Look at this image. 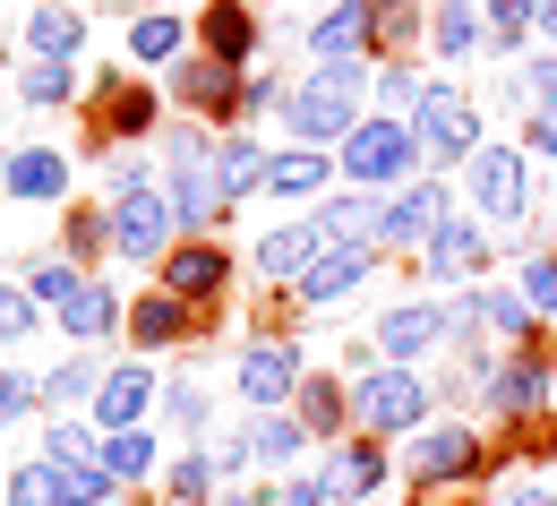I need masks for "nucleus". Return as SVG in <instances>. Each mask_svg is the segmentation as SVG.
Here are the masks:
<instances>
[{
  "mask_svg": "<svg viewBox=\"0 0 557 506\" xmlns=\"http://www.w3.org/2000/svg\"><path fill=\"white\" fill-rule=\"evenodd\" d=\"M369 86H377V61H318L300 86H283V121H292V146H344L360 121H369Z\"/></svg>",
  "mask_w": 557,
  "mask_h": 506,
  "instance_id": "f257e3e1",
  "label": "nucleus"
},
{
  "mask_svg": "<svg viewBox=\"0 0 557 506\" xmlns=\"http://www.w3.org/2000/svg\"><path fill=\"white\" fill-rule=\"evenodd\" d=\"M335 181H351L360 198H395V189H412L420 181V146L404 121H386V112H369L344 146H335Z\"/></svg>",
  "mask_w": 557,
  "mask_h": 506,
  "instance_id": "f03ea898",
  "label": "nucleus"
},
{
  "mask_svg": "<svg viewBox=\"0 0 557 506\" xmlns=\"http://www.w3.org/2000/svg\"><path fill=\"white\" fill-rule=\"evenodd\" d=\"M429 404H437V386L420 378V369H360L351 378V430L360 437H412L429 430Z\"/></svg>",
  "mask_w": 557,
  "mask_h": 506,
  "instance_id": "7ed1b4c3",
  "label": "nucleus"
},
{
  "mask_svg": "<svg viewBox=\"0 0 557 506\" xmlns=\"http://www.w3.org/2000/svg\"><path fill=\"white\" fill-rule=\"evenodd\" d=\"M172 232H181V223H172V198L146 181L138 163H121V172H112V258L154 267V258H172V249H181Z\"/></svg>",
  "mask_w": 557,
  "mask_h": 506,
  "instance_id": "20e7f679",
  "label": "nucleus"
},
{
  "mask_svg": "<svg viewBox=\"0 0 557 506\" xmlns=\"http://www.w3.org/2000/svg\"><path fill=\"white\" fill-rule=\"evenodd\" d=\"M404 472H412L420 490H455V481L497 472V455H488V437L472 421H429V430L404 437Z\"/></svg>",
  "mask_w": 557,
  "mask_h": 506,
  "instance_id": "39448f33",
  "label": "nucleus"
},
{
  "mask_svg": "<svg viewBox=\"0 0 557 506\" xmlns=\"http://www.w3.org/2000/svg\"><path fill=\"white\" fill-rule=\"evenodd\" d=\"M404 129H412V146H420V163H429V172H446V163H472V155H481V112H472V95H463V86H429V95H420V112L412 121H404Z\"/></svg>",
  "mask_w": 557,
  "mask_h": 506,
  "instance_id": "423d86ee",
  "label": "nucleus"
},
{
  "mask_svg": "<svg viewBox=\"0 0 557 506\" xmlns=\"http://www.w3.org/2000/svg\"><path fill=\"white\" fill-rule=\"evenodd\" d=\"M463 172H472V215H481L488 232H497V223L515 232V223L532 215V155H523V146H481Z\"/></svg>",
  "mask_w": 557,
  "mask_h": 506,
  "instance_id": "0eeeda50",
  "label": "nucleus"
},
{
  "mask_svg": "<svg viewBox=\"0 0 557 506\" xmlns=\"http://www.w3.org/2000/svg\"><path fill=\"white\" fill-rule=\"evenodd\" d=\"M300 378H309V361H300L292 335H258V344H240V361H232V386H240L249 412H292Z\"/></svg>",
  "mask_w": 557,
  "mask_h": 506,
  "instance_id": "6e6552de",
  "label": "nucleus"
},
{
  "mask_svg": "<svg viewBox=\"0 0 557 506\" xmlns=\"http://www.w3.org/2000/svg\"><path fill=\"white\" fill-rule=\"evenodd\" d=\"M549 395H557V361H549V344H523V353L488 361L481 404L497 412V421H532V412H549Z\"/></svg>",
  "mask_w": 557,
  "mask_h": 506,
  "instance_id": "1a4fd4ad",
  "label": "nucleus"
},
{
  "mask_svg": "<svg viewBox=\"0 0 557 506\" xmlns=\"http://www.w3.org/2000/svg\"><path fill=\"white\" fill-rule=\"evenodd\" d=\"M488 223L481 215H446L437 223V240L420 249V284H429V300L437 292H455V284H488Z\"/></svg>",
  "mask_w": 557,
  "mask_h": 506,
  "instance_id": "9d476101",
  "label": "nucleus"
},
{
  "mask_svg": "<svg viewBox=\"0 0 557 506\" xmlns=\"http://www.w3.org/2000/svg\"><path fill=\"white\" fill-rule=\"evenodd\" d=\"M455 215V189L429 172V181H412V189H395V198H377V249H429L437 240V223Z\"/></svg>",
  "mask_w": 557,
  "mask_h": 506,
  "instance_id": "9b49d317",
  "label": "nucleus"
},
{
  "mask_svg": "<svg viewBox=\"0 0 557 506\" xmlns=\"http://www.w3.org/2000/svg\"><path fill=\"white\" fill-rule=\"evenodd\" d=\"M455 344V309L446 300H395L386 318H377V353L395 369H420V361H437Z\"/></svg>",
  "mask_w": 557,
  "mask_h": 506,
  "instance_id": "f8f14e48",
  "label": "nucleus"
},
{
  "mask_svg": "<svg viewBox=\"0 0 557 506\" xmlns=\"http://www.w3.org/2000/svg\"><path fill=\"white\" fill-rule=\"evenodd\" d=\"M455 326L463 335H497L506 353H523V344H541V318H532V300L515 284H472L455 300Z\"/></svg>",
  "mask_w": 557,
  "mask_h": 506,
  "instance_id": "ddd939ff",
  "label": "nucleus"
},
{
  "mask_svg": "<svg viewBox=\"0 0 557 506\" xmlns=\"http://www.w3.org/2000/svg\"><path fill=\"white\" fill-rule=\"evenodd\" d=\"M386 481H395V455H386L377 437H360V430H351L344 446L318 464V490H326V506H369Z\"/></svg>",
  "mask_w": 557,
  "mask_h": 506,
  "instance_id": "4468645a",
  "label": "nucleus"
},
{
  "mask_svg": "<svg viewBox=\"0 0 557 506\" xmlns=\"http://www.w3.org/2000/svg\"><path fill=\"white\" fill-rule=\"evenodd\" d=\"M172 95H181V112H207L214 138L223 129H240V70H223V61H181V77H172Z\"/></svg>",
  "mask_w": 557,
  "mask_h": 506,
  "instance_id": "2eb2a0df",
  "label": "nucleus"
},
{
  "mask_svg": "<svg viewBox=\"0 0 557 506\" xmlns=\"http://www.w3.org/2000/svg\"><path fill=\"white\" fill-rule=\"evenodd\" d=\"M309 52L318 61H377V0H335L309 26Z\"/></svg>",
  "mask_w": 557,
  "mask_h": 506,
  "instance_id": "dca6fc26",
  "label": "nucleus"
},
{
  "mask_svg": "<svg viewBox=\"0 0 557 506\" xmlns=\"http://www.w3.org/2000/svg\"><path fill=\"white\" fill-rule=\"evenodd\" d=\"M163 292L189 300V309H198V300H223V292H232V258H223L214 240H181V249L163 258Z\"/></svg>",
  "mask_w": 557,
  "mask_h": 506,
  "instance_id": "f3484780",
  "label": "nucleus"
},
{
  "mask_svg": "<svg viewBox=\"0 0 557 506\" xmlns=\"http://www.w3.org/2000/svg\"><path fill=\"white\" fill-rule=\"evenodd\" d=\"M249 249H258L249 267H258L267 284H300V275H309V267L326 258V240H318V223H309V215L275 223V232H267V240H249Z\"/></svg>",
  "mask_w": 557,
  "mask_h": 506,
  "instance_id": "a211bd4d",
  "label": "nucleus"
},
{
  "mask_svg": "<svg viewBox=\"0 0 557 506\" xmlns=\"http://www.w3.org/2000/svg\"><path fill=\"white\" fill-rule=\"evenodd\" d=\"M326 181H335V155H318V146H283V155H267V181H258V189H267L275 207H309Z\"/></svg>",
  "mask_w": 557,
  "mask_h": 506,
  "instance_id": "6ab92c4d",
  "label": "nucleus"
},
{
  "mask_svg": "<svg viewBox=\"0 0 557 506\" xmlns=\"http://www.w3.org/2000/svg\"><path fill=\"white\" fill-rule=\"evenodd\" d=\"M198 52L223 61V70H240V61L258 52V9H249V0H207V17H198Z\"/></svg>",
  "mask_w": 557,
  "mask_h": 506,
  "instance_id": "aec40b11",
  "label": "nucleus"
},
{
  "mask_svg": "<svg viewBox=\"0 0 557 506\" xmlns=\"http://www.w3.org/2000/svg\"><path fill=\"white\" fill-rule=\"evenodd\" d=\"M369 275H377V249H326V258H318V267L292 284V300H300V309H326V300L360 292Z\"/></svg>",
  "mask_w": 557,
  "mask_h": 506,
  "instance_id": "412c9836",
  "label": "nucleus"
},
{
  "mask_svg": "<svg viewBox=\"0 0 557 506\" xmlns=\"http://www.w3.org/2000/svg\"><path fill=\"white\" fill-rule=\"evenodd\" d=\"M429 52H437V61H472V52H488L481 0H429Z\"/></svg>",
  "mask_w": 557,
  "mask_h": 506,
  "instance_id": "4be33fe9",
  "label": "nucleus"
},
{
  "mask_svg": "<svg viewBox=\"0 0 557 506\" xmlns=\"http://www.w3.org/2000/svg\"><path fill=\"white\" fill-rule=\"evenodd\" d=\"M318 240L326 249H377V198H360V189H344V198H318Z\"/></svg>",
  "mask_w": 557,
  "mask_h": 506,
  "instance_id": "5701e85b",
  "label": "nucleus"
},
{
  "mask_svg": "<svg viewBox=\"0 0 557 506\" xmlns=\"http://www.w3.org/2000/svg\"><path fill=\"white\" fill-rule=\"evenodd\" d=\"M146 404H163L154 395V369H112L103 378V395H95V421L121 437V430H146Z\"/></svg>",
  "mask_w": 557,
  "mask_h": 506,
  "instance_id": "b1692460",
  "label": "nucleus"
},
{
  "mask_svg": "<svg viewBox=\"0 0 557 506\" xmlns=\"http://www.w3.org/2000/svg\"><path fill=\"white\" fill-rule=\"evenodd\" d=\"M163 198H172V223H181L189 240H207V223L223 215V189H214V163H181Z\"/></svg>",
  "mask_w": 557,
  "mask_h": 506,
  "instance_id": "393cba45",
  "label": "nucleus"
},
{
  "mask_svg": "<svg viewBox=\"0 0 557 506\" xmlns=\"http://www.w3.org/2000/svg\"><path fill=\"white\" fill-rule=\"evenodd\" d=\"M309 446H318V437L300 430V412H258V421H249V455H258L267 472H300Z\"/></svg>",
  "mask_w": 557,
  "mask_h": 506,
  "instance_id": "a878e982",
  "label": "nucleus"
},
{
  "mask_svg": "<svg viewBox=\"0 0 557 506\" xmlns=\"http://www.w3.org/2000/svg\"><path fill=\"white\" fill-rule=\"evenodd\" d=\"M26 52H35V61H61V70H70L77 52H86V17H77L70 0H44V9L26 17Z\"/></svg>",
  "mask_w": 557,
  "mask_h": 506,
  "instance_id": "bb28decb",
  "label": "nucleus"
},
{
  "mask_svg": "<svg viewBox=\"0 0 557 506\" xmlns=\"http://www.w3.org/2000/svg\"><path fill=\"white\" fill-rule=\"evenodd\" d=\"M61 189H70V155H52V146H17V155H9V198L52 207Z\"/></svg>",
  "mask_w": 557,
  "mask_h": 506,
  "instance_id": "cd10ccee",
  "label": "nucleus"
},
{
  "mask_svg": "<svg viewBox=\"0 0 557 506\" xmlns=\"http://www.w3.org/2000/svg\"><path fill=\"white\" fill-rule=\"evenodd\" d=\"M258 181H267V146L249 138V129H223V138H214V189H223V207L249 198Z\"/></svg>",
  "mask_w": 557,
  "mask_h": 506,
  "instance_id": "c85d7f7f",
  "label": "nucleus"
},
{
  "mask_svg": "<svg viewBox=\"0 0 557 506\" xmlns=\"http://www.w3.org/2000/svg\"><path fill=\"white\" fill-rule=\"evenodd\" d=\"M292 412H300V430H309V437H335V430H351V386H344V378H300Z\"/></svg>",
  "mask_w": 557,
  "mask_h": 506,
  "instance_id": "c756f323",
  "label": "nucleus"
},
{
  "mask_svg": "<svg viewBox=\"0 0 557 506\" xmlns=\"http://www.w3.org/2000/svg\"><path fill=\"white\" fill-rule=\"evenodd\" d=\"M198 318H189V300H172V292H146L138 309H129V335H138V353H163V344H181Z\"/></svg>",
  "mask_w": 557,
  "mask_h": 506,
  "instance_id": "7c9ffc66",
  "label": "nucleus"
},
{
  "mask_svg": "<svg viewBox=\"0 0 557 506\" xmlns=\"http://www.w3.org/2000/svg\"><path fill=\"white\" fill-rule=\"evenodd\" d=\"M420 95H429V77L420 61H377V86H369V112H386V121H412Z\"/></svg>",
  "mask_w": 557,
  "mask_h": 506,
  "instance_id": "2f4dec72",
  "label": "nucleus"
},
{
  "mask_svg": "<svg viewBox=\"0 0 557 506\" xmlns=\"http://www.w3.org/2000/svg\"><path fill=\"white\" fill-rule=\"evenodd\" d=\"M506 103H515V112H532V121H541V112H557V52L515 61V70H506Z\"/></svg>",
  "mask_w": 557,
  "mask_h": 506,
  "instance_id": "473e14b6",
  "label": "nucleus"
},
{
  "mask_svg": "<svg viewBox=\"0 0 557 506\" xmlns=\"http://www.w3.org/2000/svg\"><path fill=\"white\" fill-rule=\"evenodd\" d=\"M154 121H163L154 86H103V129L112 138H154Z\"/></svg>",
  "mask_w": 557,
  "mask_h": 506,
  "instance_id": "72a5a7b5",
  "label": "nucleus"
},
{
  "mask_svg": "<svg viewBox=\"0 0 557 506\" xmlns=\"http://www.w3.org/2000/svg\"><path fill=\"white\" fill-rule=\"evenodd\" d=\"M61 326H70V344H103V335L121 326V300H112V284H86L70 309H61Z\"/></svg>",
  "mask_w": 557,
  "mask_h": 506,
  "instance_id": "f704fd0d",
  "label": "nucleus"
},
{
  "mask_svg": "<svg viewBox=\"0 0 557 506\" xmlns=\"http://www.w3.org/2000/svg\"><path fill=\"white\" fill-rule=\"evenodd\" d=\"M181 44H189V26H181V17H163V9H146L138 26H129V61H146V70L181 61Z\"/></svg>",
  "mask_w": 557,
  "mask_h": 506,
  "instance_id": "c9c22d12",
  "label": "nucleus"
},
{
  "mask_svg": "<svg viewBox=\"0 0 557 506\" xmlns=\"http://www.w3.org/2000/svg\"><path fill=\"white\" fill-rule=\"evenodd\" d=\"M154 455H163V446H154L146 430H121V437H103V472H112L121 490H129V481H154Z\"/></svg>",
  "mask_w": 557,
  "mask_h": 506,
  "instance_id": "e433bc0d",
  "label": "nucleus"
},
{
  "mask_svg": "<svg viewBox=\"0 0 557 506\" xmlns=\"http://www.w3.org/2000/svg\"><path fill=\"white\" fill-rule=\"evenodd\" d=\"M214 481H223V472H214V455H207V446H181V455H172V472H163V490H172L181 506L214 498Z\"/></svg>",
  "mask_w": 557,
  "mask_h": 506,
  "instance_id": "4c0bfd02",
  "label": "nucleus"
},
{
  "mask_svg": "<svg viewBox=\"0 0 557 506\" xmlns=\"http://www.w3.org/2000/svg\"><path fill=\"white\" fill-rule=\"evenodd\" d=\"M515 292L532 300V318H549V326H557V249H523V275H515Z\"/></svg>",
  "mask_w": 557,
  "mask_h": 506,
  "instance_id": "58836bf2",
  "label": "nucleus"
},
{
  "mask_svg": "<svg viewBox=\"0 0 557 506\" xmlns=\"http://www.w3.org/2000/svg\"><path fill=\"white\" fill-rule=\"evenodd\" d=\"M9 506H70L61 464H17V472H9Z\"/></svg>",
  "mask_w": 557,
  "mask_h": 506,
  "instance_id": "ea45409f",
  "label": "nucleus"
},
{
  "mask_svg": "<svg viewBox=\"0 0 557 506\" xmlns=\"http://www.w3.org/2000/svg\"><path fill=\"white\" fill-rule=\"evenodd\" d=\"M95 395H103L95 361H61L52 378H44V404H52V412H70V404H95Z\"/></svg>",
  "mask_w": 557,
  "mask_h": 506,
  "instance_id": "a19ab883",
  "label": "nucleus"
},
{
  "mask_svg": "<svg viewBox=\"0 0 557 506\" xmlns=\"http://www.w3.org/2000/svg\"><path fill=\"white\" fill-rule=\"evenodd\" d=\"M26 292H35V300H52V309H70L77 292H86V267H77V258H52V267H35V275H26Z\"/></svg>",
  "mask_w": 557,
  "mask_h": 506,
  "instance_id": "79ce46f5",
  "label": "nucleus"
},
{
  "mask_svg": "<svg viewBox=\"0 0 557 506\" xmlns=\"http://www.w3.org/2000/svg\"><path fill=\"white\" fill-rule=\"evenodd\" d=\"M17 95H26V103H70L77 86H70L61 61H26V70H17Z\"/></svg>",
  "mask_w": 557,
  "mask_h": 506,
  "instance_id": "37998d69",
  "label": "nucleus"
},
{
  "mask_svg": "<svg viewBox=\"0 0 557 506\" xmlns=\"http://www.w3.org/2000/svg\"><path fill=\"white\" fill-rule=\"evenodd\" d=\"M163 412L181 421V430H207V412H214V395L198 386V378H181V386H163Z\"/></svg>",
  "mask_w": 557,
  "mask_h": 506,
  "instance_id": "c03bdc74",
  "label": "nucleus"
},
{
  "mask_svg": "<svg viewBox=\"0 0 557 506\" xmlns=\"http://www.w3.org/2000/svg\"><path fill=\"white\" fill-rule=\"evenodd\" d=\"M35 404H44V378H17V369H9V378H0V430H9V421H26Z\"/></svg>",
  "mask_w": 557,
  "mask_h": 506,
  "instance_id": "a18cd8bd",
  "label": "nucleus"
},
{
  "mask_svg": "<svg viewBox=\"0 0 557 506\" xmlns=\"http://www.w3.org/2000/svg\"><path fill=\"white\" fill-rule=\"evenodd\" d=\"M26 326H35V292H26V284H0V344H17Z\"/></svg>",
  "mask_w": 557,
  "mask_h": 506,
  "instance_id": "49530a36",
  "label": "nucleus"
},
{
  "mask_svg": "<svg viewBox=\"0 0 557 506\" xmlns=\"http://www.w3.org/2000/svg\"><path fill=\"white\" fill-rule=\"evenodd\" d=\"M207 455H214V472H223V481H240V472L258 464V455H249V430H232V437H207Z\"/></svg>",
  "mask_w": 557,
  "mask_h": 506,
  "instance_id": "de8ad7c7",
  "label": "nucleus"
},
{
  "mask_svg": "<svg viewBox=\"0 0 557 506\" xmlns=\"http://www.w3.org/2000/svg\"><path fill=\"white\" fill-rule=\"evenodd\" d=\"M267 103H283V86H275V70H249V77H240V129H249V121H258V112H267Z\"/></svg>",
  "mask_w": 557,
  "mask_h": 506,
  "instance_id": "09e8293b",
  "label": "nucleus"
},
{
  "mask_svg": "<svg viewBox=\"0 0 557 506\" xmlns=\"http://www.w3.org/2000/svg\"><path fill=\"white\" fill-rule=\"evenodd\" d=\"M44 446H52V455H44V464H77V455H103V446H95V437L77 430V421H52V437H44Z\"/></svg>",
  "mask_w": 557,
  "mask_h": 506,
  "instance_id": "8fccbe9b",
  "label": "nucleus"
},
{
  "mask_svg": "<svg viewBox=\"0 0 557 506\" xmlns=\"http://www.w3.org/2000/svg\"><path fill=\"white\" fill-rule=\"evenodd\" d=\"M275 506H326V490H318V472H292L275 490Z\"/></svg>",
  "mask_w": 557,
  "mask_h": 506,
  "instance_id": "3c124183",
  "label": "nucleus"
},
{
  "mask_svg": "<svg viewBox=\"0 0 557 506\" xmlns=\"http://www.w3.org/2000/svg\"><path fill=\"white\" fill-rule=\"evenodd\" d=\"M532 35H541V44L557 52V0H532Z\"/></svg>",
  "mask_w": 557,
  "mask_h": 506,
  "instance_id": "603ef678",
  "label": "nucleus"
},
{
  "mask_svg": "<svg viewBox=\"0 0 557 506\" xmlns=\"http://www.w3.org/2000/svg\"><path fill=\"white\" fill-rule=\"evenodd\" d=\"M497 506H557V490H541V481H523V490H506Z\"/></svg>",
  "mask_w": 557,
  "mask_h": 506,
  "instance_id": "864d4df0",
  "label": "nucleus"
},
{
  "mask_svg": "<svg viewBox=\"0 0 557 506\" xmlns=\"http://www.w3.org/2000/svg\"><path fill=\"white\" fill-rule=\"evenodd\" d=\"M377 9H429V0H377Z\"/></svg>",
  "mask_w": 557,
  "mask_h": 506,
  "instance_id": "5fc2aeb1",
  "label": "nucleus"
},
{
  "mask_svg": "<svg viewBox=\"0 0 557 506\" xmlns=\"http://www.w3.org/2000/svg\"><path fill=\"white\" fill-rule=\"evenodd\" d=\"M0 189H9V155H0Z\"/></svg>",
  "mask_w": 557,
  "mask_h": 506,
  "instance_id": "6e6d98bb",
  "label": "nucleus"
}]
</instances>
